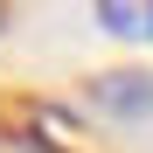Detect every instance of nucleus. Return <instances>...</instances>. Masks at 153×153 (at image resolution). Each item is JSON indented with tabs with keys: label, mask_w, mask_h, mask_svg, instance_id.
I'll list each match as a JSON object with an SVG mask.
<instances>
[{
	"label": "nucleus",
	"mask_w": 153,
	"mask_h": 153,
	"mask_svg": "<svg viewBox=\"0 0 153 153\" xmlns=\"http://www.w3.org/2000/svg\"><path fill=\"white\" fill-rule=\"evenodd\" d=\"M91 105L105 118H118V125L153 118V70H105V76H91Z\"/></svg>",
	"instance_id": "nucleus-1"
},
{
	"label": "nucleus",
	"mask_w": 153,
	"mask_h": 153,
	"mask_svg": "<svg viewBox=\"0 0 153 153\" xmlns=\"http://www.w3.org/2000/svg\"><path fill=\"white\" fill-rule=\"evenodd\" d=\"M91 14L111 42H132V49L153 42V0H91Z\"/></svg>",
	"instance_id": "nucleus-2"
}]
</instances>
